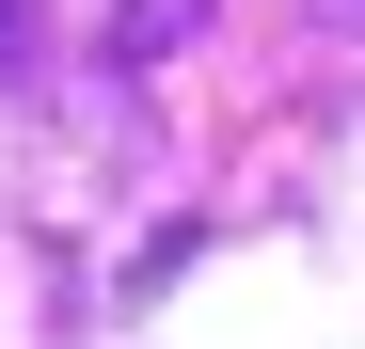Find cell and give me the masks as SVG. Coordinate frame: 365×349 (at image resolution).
<instances>
[{"instance_id": "obj_2", "label": "cell", "mask_w": 365, "mask_h": 349, "mask_svg": "<svg viewBox=\"0 0 365 349\" xmlns=\"http://www.w3.org/2000/svg\"><path fill=\"white\" fill-rule=\"evenodd\" d=\"M0 80H32V0H0Z\"/></svg>"}, {"instance_id": "obj_1", "label": "cell", "mask_w": 365, "mask_h": 349, "mask_svg": "<svg viewBox=\"0 0 365 349\" xmlns=\"http://www.w3.org/2000/svg\"><path fill=\"white\" fill-rule=\"evenodd\" d=\"M191 16H207V0H128V16H111V64H175Z\"/></svg>"}]
</instances>
